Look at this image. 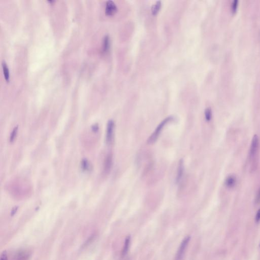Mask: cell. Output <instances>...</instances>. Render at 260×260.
I'll return each instance as SVG.
<instances>
[{
    "instance_id": "cell-1",
    "label": "cell",
    "mask_w": 260,
    "mask_h": 260,
    "mask_svg": "<svg viewBox=\"0 0 260 260\" xmlns=\"http://www.w3.org/2000/svg\"><path fill=\"white\" fill-rule=\"evenodd\" d=\"M173 117L172 116H169L167 117L166 119L164 120L160 124L159 126L157 127V128H156L154 132L153 133V134L150 136V137L149 138L147 141L148 144H152L154 143L156 141V140H157L158 137H159V135L161 133V131L163 129L165 125H166L168 122L171 121L173 120Z\"/></svg>"
},
{
    "instance_id": "cell-2",
    "label": "cell",
    "mask_w": 260,
    "mask_h": 260,
    "mask_svg": "<svg viewBox=\"0 0 260 260\" xmlns=\"http://www.w3.org/2000/svg\"><path fill=\"white\" fill-rule=\"evenodd\" d=\"M259 149V139L257 135H255L252 138L251 142L250 150H249V157L251 160L255 161L258 153Z\"/></svg>"
},
{
    "instance_id": "cell-3",
    "label": "cell",
    "mask_w": 260,
    "mask_h": 260,
    "mask_svg": "<svg viewBox=\"0 0 260 260\" xmlns=\"http://www.w3.org/2000/svg\"><path fill=\"white\" fill-rule=\"evenodd\" d=\"M190 240L191 237L189 236L185 237L182 240V242H181V245H179L177 253H176V256H175V260H182V258H184V253H185V251L187 250V248L188 246V243L190 241Z\"/></svg>"
},
{
    "instance_id": "cell-4",
    "label": "cell",
    "mask_w": 260,
    "mask_h": 260,
    "mask_svg": "<svg viewBox=\"0 0 260 260\" xmlns=\"http://www.w3.org/2000/svg\"><path fill=\"white\" fill-rule=\"evenodd\" d=\"M114 123L112 120H109L108 122L106 130V140L107 144H111L113 139Z\"/></svg>"
},
{
    "instance_id": "cell-5",
    "label": "cell",
    "mask_w": 260,
    "mask_h": 260,
    "mask_svg": "<svg viewBox=\"0 0 260 260\" xmlns=\"http://www.w3.org/2000/svg\"><path fill=\"white\" fill-rule=\"evenodd\" d=\"M117 8L115 3L112 1H108L106 2L105 13L106 15L109 16L113 15L116 13Z\"/></svg>"
},
{
    "instance_id": "cell-6",
    "label": "cell",
    "mask_w": 260,
    "mask_h": 260,
    "mask_svg": "<svg viewBox=\"0 0 260 260\" xmlns=\"http://www.w3.org/2000/svg\"><path fill=\"white\" fill-rule=\"evenodd\" d=\"M184 161L182 160H181L179 162L178 164V167L177 174L176 176V183H179L181 181V179L182 178V176L184 174Z\"/></svg>"
},
{
    "instance_id": "cell-7",
    "label": "cell",
    "mask_w": 260,
    "mask_h": 260,
    "mask_svg": "<svg viewBox=\"0 0 260 260\" xmlns=\"http://www.w3.org/2000/svg\"><path fill=\"white\" fill-rule=\"evenodd\" d=\"M112 164V156L111 154H109L106 157L105 160L104 171L105 173H108L110 170Z\"/></svg>"
},
{
    "instance_id": "cell-8",
    "label": "cell",
    "mask_w": 260,
    "mask_h": 260,
    "mask_svg": "<svg viewBox=\"0 0 260 260\" xmlns=\"http://www.w3.org/2000/svg\"><path fill=\"white\" fill-rule=\"evenodd\" d=\"M236 184V178L234 175H230L227 177L225 181V185L229 187V188H232L235 187Z\"/></svg>"
},
{
    "instance_id": "cell-9",
    "label": "cell",
    "mask_w": 260,
    "mask_h": 260,
    "mask_svg": "<svg viewBox=\"0 0 260 260\" xmlns=\"http://www.w3.org/2000/svg\"><path fill=\"white\" fill-rule=\"evenodd\" d=\"M131 241V238L130 236H128L126 237V238L125 239L124 245H123V250H122V255L123 256H125L128 253L130 247Z\"/></svg>"
},
{
    "instance_id": "cell-10",
    "label": "cell",
    "mask_w": 260,
    "mask_h": 260,
    "mask_svg": "<svg viewBox=\"0 0 260 260\" xmlns=\"http://www.w3.org/2000/svg\"><path fill=\"white\" fill-rule=\"evenodd\" d=\"M2 67H3V71L4 75L5 77V80L7 82H9L10 80L9 70L7 67L6 63L4 61L2 62Z\"/></svg>"
},
{
    "instance_id": "cell-11",
    "label": "cell",
    "mask_w": 260,
    "mask_h": 260,
    "mask_svg": "<svg viewBox=\"0 0 260 260\" xmlns=\"http://www.w3.org/2000/svg\"><path fill=\"white\" fill-rule=\"evenodd\" d=\"M110 47V40L108 36L105 37L103 40V51L104 52H106L109 50Z\"/></svg>"
},
{
    "instance_id": "cell-12",
    "label": "cell",
    "mask_w": 260,
    "mask_h": 260,
    "mask_svg": "<svg viewBox=\"0 0 260 260\" xmlns=\"http://www.w3.org/2000/svg\"><path fill=\"white\" fill-rule=\"evenodd\" d=\"M160 7H161V2L160 1H157L155 4H154L151 8V11L153 15H156L157 14L159 10L160 9Z\"/></svg>"
},
{
    "instance_id": "cell-13",
    "label": "cell",
    "mask_w": 260,
    "mask_h": 260,
    "mask_svg": "<svg viewBox=\"0 0 260 260\" xmlns=\"http://www.w3.org/2000/svg\"><path fill=\"white\" fill-rule=\"evenodd\" d=\"M81 168L84 171H89L90 168V165L89 161L86 159H83L81 162Z\"/></svg>"
},
{
    "instance_id": "cell-14",
    "label": "cell",
    "mask_w": 260,
    "mask_h": 260,
    "mask_svg": "<svg viewBox=\"0 0 260 260\" xmlns=\"http://www.w3.org/2000/svg\"><path fill=\"white\" fill-rule=\"evenodd\" d=\"M205 117L206 120L209 122L212 119V110L210 107L207 108L205 110Z\"/></svg>"
},
{
    "instance_id": "cell-15",
    "label": "cell",
    "mask_w": 260,
    "mask_h": 260,
    "mask_svg": "<svg viewBox=\"0 0 260 260\" xmlns=\"http://www.w3.org/2000/svg\"><path fill=\"white\" fill-rule=\"evenodd\" d=\"M238 7V1L234 0L231 4V10L232 12L235 13V12H236Z\"/></svg>"
},
{
    "instance_id": "cell-16",
    "label": "cell",
    "mask_w": 260,
    "mask_h": 260,
    "mask_svg": "<svg viewBox=\"0 0 260 260\" xmlns=\"http://www.w3.org/2000/svg\"><path fill=\"white\" fill-rule=\"evenodd\" d=\"M17 130H18V128H17V127H15L13 129L12 133H11V135H10V141H13L15 138L16 135H17Z\"/></svg>"
},
{
    "instance_id": "cell-17",
    "label": "cell",
    "mask_w": 260,
    "mask_h": 260,
    "mask_svg": "<svg viewBox=\"0 0 260 260\" xmlns=\"http://www.w3.org/2000/svg\"><path fill=\"white\" fill-rule=\"evenodd\" d=\"M255 202L257 204H260V188H259L255 197Z\"/></svg>"
},
{
    "instance_id": "cell-18",
    "label": "cell",
    "mask_w": 260,
    "mask_h": 260,
    "mask_svg": "<svg viewBox=\"0 0 260 260\" xmlns=\"http://www.w3.org/2000/svg\"><path fill=\"white\" fill-rule=\"evenodd\" d=\"M255 221L257 223L260 221V209L257 212V214L255 216Z\"/></svg>"
},
{
    "instance_id": "cell-19",
    "label": "cell",
    "mask_w": 260,
    "mask_h": 260,
    "mask_svg": "<svg viewBox=\"0 0 260 260\" xmlns=\"http://www.w3.org/2000/svg\"><path fill=\"white\" fill-rule=\"evenodd\" d=\"M1 260H7V255L6 252H4L1 255Z\"/></svg>"
},
{
    "instance_id": "cell-20",
    "label": "cell",
    "mask_w": 260,
    "mask_h": 260,
    "mask_svg": "<svg viewBox=\"0 0 260 260\" xmlns=\"http://www.w3.org/2000/svg\"><path fill=\"white\" fill-rule=\"evenodd\" d=\"M93 129V130L94 132H97L98 131V125H95V126H93V128H92Z\"/></svg>"
}]
</instances>
